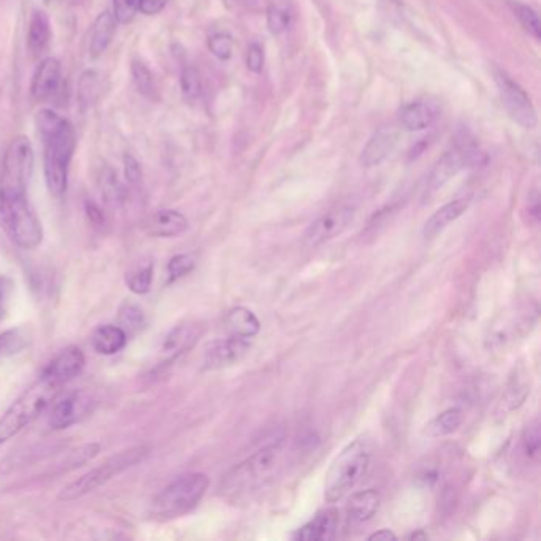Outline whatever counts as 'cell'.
<instances>
[{
  "label": "cell",
  "mask_w": 541,
  "mask_h": 541,
  "mask_svg": "<svg viewBox=\"0 0 541 541\" xmlns=\"http://www.w3.org/2000/svg\"><path fill=\"white\" fill-rule=\"evenodd\" d=\"M293 455L288 441L270 443L230 468L221 478L218 494L232 505L249 503L286 472Z\"/></svg>",
  "instance_id": "cell-1"
},
{
  "label": "cell",
  "mask_w": 541,
  "mask_h": 541,
  "mask_svg": "<svg viewBox=\"0 0 541 541\" xmlns=\"http://www.w3.org/2000/svg\"><path fill=\"white\" fill-rule=\"evenodd\" d=\"M37 129L43 141V172L48 193L60 199L68 191V168L77 148L75 129L53 110L37 114Z\"/></svg>",
  "instance_id": "cell-2"
},
{
  "label": "cell",
  "mask_w": 541,
  "mask_h": 541,
  "mask_svg": "<svg viewBox=\"0 0 541 541\" xmlns=\"http://www.w3.org/2000/svg\"><path fill=\"white\" fill-rule=\"evenodd\" d=\"M374 455V443L361 435L347 443L329 467L324 482V499L328 503H337L345 499L362 482L367 473Z\"/></svg>",
  "instance_id": "cell-3"
},
{
  "label": "cell",
  "mask_w": 541,
  "mask_h": 541,
  "mask_svg": "<svg viewBox=\"0 0 541 541\" xmlns=\"http://www.w3.org/2000/svg\"><path fill=\"white\" fill-rule=\"evenodd\" d=\"M210 480L207 474H181L154 497L149 515L158 521H170L187 515L207 494Z\"/></svg>",
  "instance_id": "cell-4"
},
{
  "label": "cell",
  "mask_w": 541,
  "mask_h": 541,
  "mask_svg": "<svg viewBox=\"0 0 541 541\" xmlns=\"http://www.w3.org/2000/svg\"><path fill=\"white\" fill-rule=\"evenodd\" d=\"M59 391L58 384L41 374L39 380L26 389L24 394L0 418V445L12 440L14 435L20 434L23 428L37 419Z\"/></svg>",
  "instance_id": "cell-5"
},
{
  "label": "cell",
  "mask_w": 541,
  "mask_h": 541,
  "mask_svg": "<svg viewBox=\"0 0 541 541\" xmlns=\"http://www.w3.org/2000/svg\"><path fill=\"white\" fill-rule=\"evenodd\" d=\"M0 228L23 249H34L43 240V228L27 194H0Z\"/></svg>",
  "instance_id": "cell-6"
},
{
  "label": "cell",
  "mask_w": 541,
  "mask_h": 541,
  "mask_svg": "<svg viewBox=\"0 0 541 541\" xmlns=\"http://www.w3.org/2000/svg\"><path fill=\"white\" fill-rule=\"evenodd\" d=\"M148 455H149V449L147 446H135V448L126 449L118 455H112L99 467L89 470L77 482H70L68 488L62 489L59 495L60 500H77L80 497H85L89 492L104 486L116 474L122 473L129 468L135 467L137 464L145 461Z\"/></svg>",
  "instance_id": "cell-7"
},
{
  "label": "cell",
  "mask_w": 541,
  "mask_h": 541,
  "mask_svg": "<svg viewBox=\"0 0 541 541\" xmlns=\"http://www.w3.org/2000/svg\"><path fill=\"white\" fill-rule=\"evenodd\" d=\"M34 170V149L27 137L10 141L0 172V194H27V185Z\"/></svg>",
  "instance_id": "cell-8"
},
{
  "label": "cell",
  "mask_w": 541,
  "mask_h": 541,
  "mask_svg": "<svg viewBox=\"0 0 541 541\" xmlns=\"http://www.w3.org/2000/svg\"><path fill=\"white\" fill-rule=\"evenodd\" d=\"M482 154L474 151L472 148H455L453 151L443 154L428 174L424 189V197L434 195L438 189L445 186L451 178H455L464 168L472 167L480 164Z\"/></svg>",
  "instance_id": "cell-9"
},
{
  "label": "cell",
  "mask_w": 541,
  "mask_h": 541,
  "mask_svg": "<svg viewBox=\"0 0 541 541\" xmlns=\"http://www.w3.org/2000/svg\"><path fill=\"white\" fill-rule=\"evenodd\" d=\"M93 395L86 391H72L56 401L50 413V428L64 430L83 421L94 410Z\"/></svg>",
  "instance_id": "cell-10"
},
{
  "label": "cell",
  "mask_w": 541,
  "mask_h": 541,
  "mask_svg": "<svg viewBox=\"0 0 541 541\" xmlns=\"http://www.w3.org/2000/svg\"><path fill=\"white\" fill-rule=\"evenodd\" d=\"M355 216L356 208L353 205H338L329 210L308 226L305 241L311 247H318L332 240L347 230Z\"/></svg>",
  "instance_id": "cell-11"
},
{
  "label": "cell",
  "mask_w": 541,
  "mask_h": 541,
  "mask_svg": "<svg viewBox=\"0 0 541 541\" xmlns=\"http://www.w3.org/2000/svg\"><path fill=\"white\" fill-rule=\"evenodd\" d=\"M495 81L500 91L503 105L508 113L511 114V118L526 129H534L536 126V112L532 101L528 99L527 93L501 72H495Z\"/></svg>",
  "instance_id": "cell-12"
},
{
  "label": "cell",
  "mask_w": 541,
  "mask_h": 541,
  "mask_svg": "<svg viewBox=\"0 0 541 541\" xmlns=\"http://www.w3.org/2000/svg\"><path fill=\"white\" fill-rule=\"evenodd\" d=\"M251 343L248 338L229 335L228 338H220L208 343L203 353V370H218V368L235 365L248 355Z\"/></svg>",
  "instance_id": "cell-13"
},
{
  "label": "cell",
  "mask_w": 541,
  "mask_h": 541,
  "mask_svg": "<svg viewBox=\"0 0 541 541\" xmlns=\"http://www.w3.org/2000/svg\"><path fill=\"white\" fill-rule=\"evenodd\" d=\"M85 364H86V359H85V355L80 347H66L64 351H60L59 355L54 357L53 361L48 364L41 374L62 388L64 384H68V381L74 380L75 376L81 374Z\"/></svg>",
  "instance_id": "cell-14"
},
{
  "label": "cell",
  "mask_w": 541,
  "mask_h": 541,
  "mask_svg": "<svg viewBox=\"0 0 541 541\" xmlns=\"http://www.w3.org/2000/svg\"><path fill=\"white\" fill-rule=\"evenodd\" d=\"M202 326L195 322L180 324L168 332L167 337L162 341L161 359L164 364L175 362L178 357L186 355L189 349L195 347V343L202 337Z\"/></svg>",
  "instance_id": "cell-15"
},
{
  "label": "cell",
  "mask_w": 541,
  "mask_h": 541,
  "mask_svg": "<svg viewBox=\"0 0 541 541\" xmlns=\"http://www.w3.org/2000/svg\"><path fill=\"white\" fill-rule=\"evenodd\" d=\"M340 513L337 508H326L310 519V521L297 528L294 540L302 541H324L334 538L335 532L338 528Z\"/></svg>",
  "instance_id": "cell-16"
},
{
  "label": "cell",
  "mask_w": 541,
  "mask_h": 541,
  "mask_svg": "<svg viewBox=\"0 0 541 541\" xmlns=\"http://www.w3.org/2000/svg\"><path fill=\"white\" fill-rule=\"evenodd\" d=\"M397 143H399V131L392 126L381 127L362 149V166L364 167L380 166L381 162L388 159L389 154L394 151Z\"/></svg>",
  "instance_id": "cell-17"
},
{
  "label": "cell",
  "mask_w": 541,
  "mask_h": 541,
  "mask_svg": "<svg viewBox=\"0 0 541 541\" xmlns=\"http://www.w3.org/2000/svg\"><path fill=\"white\" fill-rule=\"evenodd\" d=\"M60 81H62V68L59 60L54 58L41 60L35 70L32 87H31L34 101L43 102L51 99L54 94L59 91Z\"/></svg>",
  "instance_id": "cell-18"
},
{
  "label": "cell",
  "mask_w": 541,
  "mask_h": 541,
  "mask_svg": "<svg viewBox=\"0 0 541 541\" xmlns=\"http://www.w3.org/2000/svg\"><path fill=\"white\" fill-rule=\"evenodd\" d=\"M143 228L151 237L172 239L185 234L189 228V222L186 216L176 210H158L145 221Z\"/></svg>",
  "instance_id": "cell-19"
},
{
  "label": "cell",
  "mask_w": 541,
  "mask_h": 541,
  "mask_svg": "<svg viewBox=\"0 0 541 541\" xmlns=\"http://www.w3.org/2000/svg\"><path fill=\"white\" fill-rule=\"evenodd\" d=\"M468 207H470V197H462V199H455V201L449 202L446 205L438 208L424 224V229H422L424 239L432 240L437 235H440L445 229L448 228L449 224L459 220L462 214L467 212Z\"/></svg>",
  "instance_id": "cell-20"
},
{
  "label": "cell",
  "mask_w": 541,
  "mask_h": 541,
  "mask_svg": "<svg viewBox=\"0 0 541 541\" xmlns=\"http://www.w3.org/2000/svg\"><path fill=\"white\" fill-rule=\"evenodd\" d=\"M440 114L438 104L428 99L411 102L401 108V122L407 131H422L432 126Z\"/></svg>",
  "instance_id": "cell-21"
},
{
  "label": "cell",
  "mask_w": 541,
  "mask_h": 541,
  "mask_svg": "<svg viewBox=\"0 0 541 541\" xmlns=\"http://www.w3.org/2000/svg\"><path fill=\"white\" fill-rule=\"evenodd\" d=\"M381 497L374 489H365L361 492L351 495L347 505V522L351 526H361L370 521L378 508H380Z\"/></svg>",
  "instance_id": "cell-22"
},
{
  "label": "cell",
  "mask_w": 541,
  "mask_h": 541,
  "mask_svg": "<svg viewBox=\"0 0 541 541\" xmlns=\"http://www.w3.org/2000/svg\"><path fill=\"white\" fill-rule=\"evenodd\" d=\"M116 24L118 21L114 20L113 14L110 12H104L95 18L91 29V41H89L91 58H99L107 50L116 34Z\"/></svg>",
  "instance_id": "cell-23"
},
{
  "label": "cell",
  "mask_w": 541,
  "mask_h": 541,
  "mask_svg": "<svg viewBox=\"0 0 541 541\" xmlns=\"http://www.w3.org/2000/svg\"><path fill=\"white\" fill-rule=\"evenodd\" d=\"M229 332L235 337L251 340L261 330V321L249 308H232L226 316Z\"/></svg>",
  "instance_id": "cell-24"
},
{
  "label": "cell",
  "mask_w": 541,
  "mask_h": 541,
  "mask_svg": "<svg viewBox=\"0 0 541 541\" xmlns=\"http://www.w3.org/2000/svg\"><path fill=\"white\" fill-rule=\"evenodd\" d=\"M93 347L99 355L112 356L120 353L122 347H126L127 334L121 326H101L95 329L93 334Z\"/></svg>",
  "instance_id": "cell-25"
},
{
  "label": "cell",
  "mask_w": 541,
  "mask_h": 541,
  "mask_svg": "<svg viewBox=\"0 0 541 541\" xmlns=\"http://www.w3.org/2000/svg\"><path fill=\"white\" fill-rule=\"evenodd\" d=\"M51 41V24L45 12L34 10L29 21V32H27V45L34 54H41L47 50Z\"/></svg>",
  "instance_id": "cell-26"
},
{
  "label": "cell",
  "mask_w": 541,
  "mask_h": 541,
  "mask_svg": "<svg viewBox=\"0 0 541 541\" xmlns=\"http://www.w3.org/2000/svg\"><path fill=\"white\" fill-rule=\"evenodd\" d=\"M464 422V415L459 408H449L446 411H443L440 415L434 418L432 421L426 426V434L432 438H441V437H448L455 434V430Z\"/></svg>",
  "instance_id": "cell-27"
},
{
  "label": "cell",
  "mask_w": 541,
  "mask_h": 541,
  "mask_svg": "<svg viewBox=\"0 0 541 541\" xmlns=\"http://www.w3.org/2000/svg\"><path fill=\"white\" fill-rule=\"evenodd\" d=\"M31 345V334L24 328L10 329L0 334V361L20 355Z\"/></svg>",
  "instance_id": "cell-28"
},
{
  "label": "cell",
  "mask_w": 541,
  "mask_h": 541,
  "mask_svg": "<svg viewBox=\"0 0 541 541\" xmlns=\"http://www.w3.org/2000/svg\"><path fill=\"white\" fill-rule=\"evenodd\" d=\"M293 21V8L286 0H272L267 8V26L272 34H283Z\"/></svg>",
  "instance_id": "cell-29"
},
{
  "label": "cell",
  "mask_w": 541,
  "mask_h": 541,
  "mask_svg": "<svg viewBox=\"0 0 541 541\" xmlns=\"http://www.w3.org/2000/svg\"><path fill=\"white\" fill-rule=\"evenodd\" d=\"M99 185H101L102 195H104V199L107 203L113 205V207H120L124 203L126 191H124V186L121 185V181L118 180V175H116L113 168L105 167L102 170Z\"/></svg>",
  "instance_id": "cell-30"
},
{
  "label": "cell",
  "mask_w": 541,
  "mask_h": 541,
  "mask_svg": "<svg viewBox=\"0 0 541 541\" xmlns=\"http://www.w3.org/2000/svg\"><path fill=\"white\" fill-rule=\"evenodd\" d=\"M153 274L154 268L151 262L135 267L132 272L127 274V288L131 289V293L137 295L147 294L148 291L151 289V284H153Z\"/></svg>",
  "instance_id": "cell-31"
},
{
  "label": "cell",
  "mask_w": 541,
  "mask_h": 541,
  "mask_svg": "<svg viewBox=\"0 0 541 541\" xmlns=\"http://www.w3.org/2000/svg\"><path fill=\"white\" fill-rule=\"evenodd\" d=\"M77 95H78L81 107L87 108L94 105V102L99 95V75L95 74L94 70H87L81 75Z\"/></svg>",
  "instance_id": "cell-32"
},
{
  "label": "cell",
  "mask_w": 541,
  "mask_h": 541,
  "mask_svg": "<svg viewBox=\"0 0 541 541\" xmlns=\"http://www.w3.org/2000/svg\"><path fill=\"white\" fill-rule=\"evenodd\" d=\"M540 421H538V418H535V419L528 422L526 428H524V432H522V449H524V453H526L530 461H538V457H540Z\"/></svg>",
  "instance_id": "cell-33"
},
{
  "label": "cell",
  "mask_w": 541,
  "mask_h": 541,
  "mask_svg": "<svg viewBox=\"0 0 541 541\" xmlns=\"http://www.w3.org/2000/svg\"><path fill=\"white\" fill-rule=\"evenodd\" d=\"M181 93L187 102H195L202 95V78L197 68L186 66L181 72Z\"/></svg>",
  "instance_id": "cell-34"
},
{
  "label": "cell",
  "mask_w": 541,
  "mask_h": 541,
  "mask_svg": "<svg viewBox=\"0 0 541 541\" xmlns=\"http://www.w3.org/2000/svg\"><path fill=\"white\" fill-rule=\"evenodd\" d=\"M131 72H132V80H134L137 91H139L141 95L148 97V99H154L156 87H154V77L153 74H151V70H149L143 62L134 60V62H132V68H131Z\"/></svg>",
  "instance_id": "cell-35"
},
{
  "label": "cell",
  "mask_w": 541,
  "mask_h": 541,
  "mask_svg": "<svg viewBox=\"0 0 541 541\" xmlns=\"http://www.w3.org/2000/svg\"><path fill=\"white\" fill-rule=\"evenodd\" d=\"M195 267V257L193 254H178L174 256L167 266L168 284L185 278Z\"/></svg>",
  "instance_id": "cell-36"
},
{
  "label": "cell",
  "mask_w": 541,
  "mask_h": 541,
  "mask_svg": "<svg viewBox=\"0 0 541 541\" xmlns=\"http://www.w3.org/2000/svg\"><path fill=\"white\" fill-rule=\"evenodd\" d=\"M513 10H515L518 20L521 21L522 27L527 31L528 34L534 37L535 41H540V31L541 24L538 20V14L535 12L534 8L524 5V4H511Z\"/></svg>",
  "instance_id": "cell-37"
},
{
  "label": "cell",
  "mask_w": 541,
  "mask_h": 541,
  "mask_svg": "<svg viewBox=\"0 0 541 541\" xmlns=\"http://www.w3.org/2000/svg\"><path fill=\"white\" fill-rule=\"evenodd\" d=\"M208 48L214 58H218L220 60H228L232 56L234 41L228 34H214L208 39Z\"/></svg>",
  "instance_id": "cell-38"
},
{
  "label": "cell",
  "mask_w": 541,
  "mask_h": 541,
  "mask_svg": "<svg viewBox=\"0 0 541 541\" xmlns=\"http://www.w3.org/2000/svg\"><path fill=\"white\" fill-rule=\"evenodd\" d=\"M137 12H140V0H113L114 20L120 24L132 23Z\"/></svg>",
  "instance_id": "cell-39"
},
{
  "label": "cell",
  "mask_w": 541,
  "mask_h": 541,
  "mask_svg": "<svg viewBox=\"0 0 541 541\" xmlns=\"http://www.w3.org/2000/svg\"><path fill=\"white\" fill-rule=\"evenodd\" d=\"M121 322L124 326V330H131V332H137L145 326V316L140 308L135 307V305H126V307L121 310ZM127 334V332H126Z\"/></svg>",
  "instance_id": "cell-40"
},
{
  "label": "cell",
  "mask_w": 541,
  "mask_h": 541,
  "mask_svg": "<svg viewBox=\"0 0 541 541\" xmlns=\"http://www.w3.org/2000/svg\"><path fill=\"white\" fill-rule=\"evenodd\" d=\"M247 66L253 74H261L264 68V48L259 43H251L248 48Z\"/></svg>",
  "instance_id": "cell-41"
},
{
  "label": "cell",
  "mask_w": 541,
  "mask_h": 541,
  "mask_svg": "<svg viewBox=\"0 0 541 541\" xmlns=\"http://www.w3.org/2000/svg\"><path fill=\"white\" fill-rule=\"evenodd\" d=\"M124 174H126L127 183H129L131 186H139V185H140V164H139L134 156H131V154H126V156H124Z\"/></svg>",
  "instance_id": "cell-42"
},
{
  "label": "cell",
  "mask_w": 541,
  "mask_h": 541,
  "mask_svg": "<svg viewBox=\"0 0 541 541\" xmlns=\"http://www.w3.org/2000/svg\"><path fill=\"white\" fill-rule=\"evenodd\" d=\"M168 0H140V12L148 16L161 14L167 5Z\"/></svg>",
  "instance_id": "cell-43"
},
{
  "label": "cell",
  "mask_w": 541,
  "mask_h": 541,
  "mask_svg": "<svg viewBox=\"0 0 541 541\" xmlns=\"http://www.w3.org/2000/svg\"><path fill=\"white\" fill-rule=\"evenodd\" d=\"M86 213L87 218L91 220L95 228H102L105 224V216L102 213L101 208L97 207L93 202H87Z\"/></svg>",
  "instance_id": "cell-44"
},
{
  "label": "cell",
  "mask_w": 541,
  "mask_h": 541,
  "mask_svg": "<svg viewBox=\"0 0 541 541\" xmlns=\"http://www.w3.org/2000/svg\"><path fill=\"white\" fill-rule=\"evenodd\" d=\"M10 294V281L5 276H0V320L5 314V303Z\"/></svg>",
  "instance_id": "cell-45"
},
{
  "label": "cell",
  "mask_w": 541,
  "mask_h": 541,
  "mask_svg": "<svg viewBox=\"0 0 541 541\" xmlns=\"http://www.w3.org/2000/svg\"><path fill=\"white\" fill-rule=\"evenodd\" d=\"M368 540H397V535L392 532V530H389V528H381L378 532H374V534L370 535L368 536Z\"/></svg>",
  "instance_id": "cell-46"
},
{
  "label": "cell",
  "mask_w": 541,
  "mask_h": 541,
  "mask_svg": "<svg viewBox=\"0 0 541 541\" xmlns=\"http://www.w3.org/2000/svg\"><path fill=\"white\" fill-rule=\"evenodd\" d=\"M72 2H75V4H80V2H83V0H72Z\"/></svg>",
  "instance_id": "cell-47"
}]
</instances>
